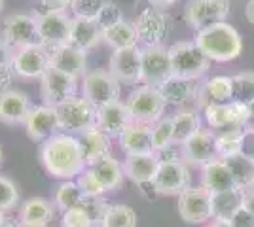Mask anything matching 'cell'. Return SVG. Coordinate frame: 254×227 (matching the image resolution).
I'll return each mask as SVG.
<instances>
[{"label": "cell", "mask_w": 254, "mask_h": 227, "mask_svg": "<svg viewBox=\"0 0 254 227\" xmlns=\"http://www.w3.org/2000/svg\"><path fill=\"white\" fill-rule=\"evenodd\" d=\"M40 163L46 173L61 182L78 178L87 167L78 136L63 131L40 144Z\"/></svg>", "instance_id": "1"}, {"label": "cell", "mask_w": 254, "mask_h": 227, "mask_svg": "<svg viewBox=\"0 0 254 227\" xmlns=\"http://www.w3.org/2000/svg\"><path fill=\"white\" fill-rule=\"evenodd\" d=\"M193 42L197 44V47L211 61H218V63L233 61L243 51L241 34L235 31V27L226 21L195 33Z\"/></svg>", "instance_id": "2"}, {"label": "cell", "mask_w": 254, "mask_h": 227, "mask_svg": "<svg viewBox=\"0 0 254 227\" xmlns=\"http://www.w3.org/2000/svg\"><path fill=\"white\" fill-rule=\"evenodd\" d=\"M173 76L195 82L209 72L211 59L197 47L195 42H177L169 47Z\"/></svg>", "instance_id": "3"}, {"label": "cell", "mask_w": 254, "mask_h": 227, "mask_svg": "<svg viewBox=\"0 0 254 227\" xmlns=\"http://www.w3.org/2000/svg\"><path fill=\"white\" fill-rule=\"evenodd\" d=\"M133 123L138 125H154L163 118L165 100L159 95V89L154 86H138L135 87L126 100Z\"/></svg>", "instance_id": "4"}, {"label": "cell", "mask_w": 254, "mask_h": 227, "mask_svg": "<svg viewBox=\"0 0 254 227\" xmlns=\"http://www.w3.org/2000/svg\"><path fill=\"white\" fill-rule=\"evenodd\" d=\"M59 127L68 135H82L85 131L97 127V108L85 97H72L64 104L57 106Z\"/></svg>", "instance_id": "5"}, {"label": "cell", "mask_w": 254, "mask_h": 227, "mask_svg": "<svg viewBox=\"0 0 254 227\" xmlns=\"http://www.w3.org/2000/svg\"><path fill=\"white\" fill-rule=\"evenodd\" d=\"M122 84L108 70H91L82 78V97H85L95 108L120 100Z\"/></svg>", "instance_id": "6"}, {"label": "cell", "mask_w": 254, "mask_h": 227, "mask_svg": "<svg viewBox=\"0 0 254 227\" xmlns=\"http://www.w3.org/2000/svg\"><path fill=\"white\" fill-rule=\"evenodd\" d=\"M230 15V0H188L184 21L193 31H203L224 23Z\"/></svg>", "instance_id": "7"}, {"label": "cell", "mask_w": 254, "mask_h": 227, "mask_svg": "<svg viewBox=\"0 0 254 227\" xmlns=\"http://www.w3.org/2000/svg\"><path fill=\"white\" fill-rule=\"evenodd\" d=\"M36 25H38V42L50 51L55 47H61L68 42L70 23L72 17L66 15V11L46 10L42 13H36Z\"/></svg>", "instance_id": "8"}, {"label": "cell", "mask_w": 254, "mask_h": 227, "mask_svg": "<svg viewBox=\"0 0 254 227\" xmlns=\"http://www.w3.org/2000/svg\"><path fill=\"white\" fill-rule=\"evenodd\" d=\"M78 82L72 76L63 74L55 68H48V72L40 78V98L42 104L46 106H61L66 100H70L72 97H76L78 91Z\"/></svg>", "instance_id": "9"}, {"label": "cell", "mask_w": 254, "mask_h": 227, "mask_svg": "<svg viewBox=\"0 0 254 227\" xmlns=\"http://www.w3.org/2000/svg\"><path fill=\"white\" fill-rule=\"evenodd\" d=\"M50 57H52V51L44 47L42 44L27 45L13 51L11 70L13 74L25 80H40L50 68Z\"/></svg>", "instance_id": "10"}, {"label": "cell", "mask_w": 254, "mask_h": 227, "mask_svg": "<svg viewBox=\"0 0 254 227\" xmlns=\"http://www.w3.org/2000/svg\"><path fill=\"white\" fill-rule=\"evenodd\" d=\"M140 70H142L144 86H161L167 78L173 76L169 47L165 45L140 47Z\"/></svg>", "instance_id": "11"}, {"label": "cell", "mask_w": 254, "mask_h": 227, "mask_svg": "<svg viewBox=\"0 0 254 227\" xmlns=\"http://www.w3.org/2000/svg\"><path fill=\"white\" fill-rule=\"evenodd\" d=\"M2 40L10 45L13 51L34 45L38 42V25L36 17L29 13H11L4 19L2 27Z\"/></svg>", "instance_id": "12"}, {"label": "cell", "mask_w": 254, "mask_h": 227, "mask_svg": "<svg viewBox=\"0 0 254 227\" xmlns=\"http://www.w3.org/2000/svg\"><path fill=\"white\" fill-rule=\"evenodd\" d=\"M135 29H137L138 42L144 44V47L152 45H163V40L169 33V17L159 8H144L138 11L135 19Z\"/></svg>", "instance_id": "13"}, {"label": "cell", "mask_w": 254, "mask_h": 227, "mask_svg": "<svg viewBox=\"0 0 254 227\" xmlns=\"http://www.w3.org/2000/svg\"><path fill=\"white\" fill-rule=\"evenodd\" d=\"M152 185L161 195H180L190 187V171L186 163L179 159H163Z\"/></svg>", "instance_id": "14"}, {"label": "cell", "mask_w": 254, "mask_h": 227, "mask_svg": "<svg viewBox=\"0 0 254 227\" xmlns=\"http://www.w3.org/2000/svg\"><path fill=\"white\" fill-rule=\"evenodd\" d=\"M177 208L186 224L207 222L212 218L211 191H207L205 187H188L179 195Z\"/></svg>", "instance_id": "15"}, {"label": "cell", "mask_w": 254, "mask_h": 227, "mask_svg": "<svg viewBox=\"0 0 254 227\" xmlns=\"http://www.w3.org/2000/svg\"><path fill=\"white\" fill-rule=\"evenodd\" d=\"M27 136L34 142H46L52 138L53 135L61 133L59 127V116H57V108L53 106H46V104H38L32 106L29 116L23 123Z\"/></svg>", "instance_id": "16"}, {"label": "cell", "mask_w": 254, "mask_h": 227, "mask_svg": "<svg viewBox=\"0 0 254 227\" xmlns=\"http://www.w3.org/2000/svg\"><path fill=\"white\" fill-rule=\"evenodd\" d=\"M108 72L116 78L120 84L135 86L142 82V70H140V47H127L116 49L110 55L108 61Z\"/></svg>", "instance_id": "17"}, {"label": "cell", "mask_w": 254, "mask_h": 227, "mask_svg": "<svg viewBox=\"0 0 254 227\" xmlns=\"http://www.w3.org/2000/svg\"><path fill=\"white\" fill-rule=\"evenodd\" d=\"M131 125H133V118L129 114L127 104L122 100L97 108V129H101L110 138L112 136L120 138Z\"/></svg>", "instance_id": "18"}, {"label": "cell", "mask_w": 254, "mask_h": 227, "mask_svg": "<svg viewBox=\"0 0 254 227\" xmlns=\"http://www.w3.org/2000/svg\"><path fill=\"white\" fill-rule=\"evenodd\" d=\"M182 153L184 159L191 165H201L205 167L207 163L220 159L218 151H216V136L211 131H199L191 136L190 140H186L182 144Z\"/></svg>", "instance_id": "19"}, {"label": "cell", "mask_w": 254, "mask_h": 227, "mask_svg": "<svg viewBox=\"0 0 254 227\" xmlns=\"http://www.w3.org/2000/svg\"><path fill=\"white\" fill-rule=\"evenodd\" d=\"M50 66L63 74L72 76L76 80H82L87 74V55L85 51H80L72 45L64 44L61 47L52 49Z\"/></svg>", "instance_id": "20"}, {"label": "cell", "mask_w": 254, "mask_h": 227, "mask_svg": "<svg viewBox=\"0 0 254 227\" xmlns=\"http://www.w3.org/2000/svg\"><path fill=\"white\" fill-rule=\"evenodd\" d=\"M31 108V100L23 91L8 89L6 93L0 95V123L23 125Z\"/></svg>", "instance_id": "21"}, {"label": "cell", "mask_w": 254, "mask_h": 227, "mask_svg": "<svg viewBox=\"0 0 254 227\" xmlns=\"http://www.w3.org/2000/svg\"><path fill=\"white\" fill-rule=\"evenodd\" d=\"M197 104L207 108L211 104H226L233 100L232 76H212L203 86L197 87Z\"/></svg>", "instance_id": "22"}, {"label": "cell", "mask_w": 254, "mask_h": 227, "mask_svg": "<svg viewBox=\"0 0 254 227\" xmlns=\"http://www.w3.org/2000/svg\"><path fill=\"white\" fill-rule=\"evenodd\" d=\"M158 153H146V155H127L124 163V173L133 184H154V178L159 169Z\"/></svg>", "instance_id": "23"}, {"label": "cell", "mask_w": 254, "mask_h": 227, "mask_svg": "<svg viewBox=\"0 0 254 227\" xmlns=\"http://www.w3.org/2000/svg\"><path fill=\"white\" fill-rule=\"evenodd\" d=\"M103 42V29L97 21L91 19H80L72 17L70 23V33H68V45H72L80 51H89L97 47V44Z\"/></svg>", "instance_id": "24"}, {"label": "cell", "mask_w": 254, "mask_h": 227, "mask_svg": "<svg viewBox=\"0 0 254 227\" xmlns=\"http://www.w3.org/2000/svg\"><path fill=\"white\" fill-rule=\"evenodd\" d=\"M93 178H95L99 185L106 191H118L122 185H124V178H126V173H124V165L114 159L112 155H106L99 161L91 163L87 167Z\"/></svg>", "instance_id": "25"}, {"label": "cell", "mask_w": 254, "mask_h": 227, "mask_svg": "<svg viewBox=\"0 0 254 227\" xmlns=\"http://www.w3.org/2000/svg\"><path fill=\"white\" fill-rule=\"evenodd\" d=\"M201 187H205L211 193L230 191L237 189V184L233 180V174L224 159H214L207 163L201 171Z\"/></svg>", "instance_id": "26"}, {"label": "cell", "mask_w": 254, "mask_h": 227, "mask_svg": "<svg viewBox=\"0 0 254 227\" xmlns=\"http://www.w3.org/2000/svg\"><path fill=\"white\" fill-rule=\"evenodd\" d=\"M158 89L165 104H173V106H184L197 95V86L191 80H184L179 76L167 78Z\"/></svg>", "instance_id": "27"}, {"label": "cell", "mask_w": 254, "mask_h": 227, "mask_svg": "<svg viewBox=\"0 0 254 227\" xmlns=\"http://www.w3.org/2000/svg\"><path fill=\"white\" fill-rule=\"evenodd\" d=\"M120 146L126 155H146L156 153L152 144V125H138L133 123L129 129L120 136Z\"/></svg>", "instance_id": "28"}, {"label": "cell", "mask_w": 254, "mask_h": 227, "mask_svg": "<svg viewBox=\"0 0 254 227\" xmlns=\"http://www.w3.org/2000/svg\"><path fill=\"white\" fill-rule=\"evenodd\" d=\"M78 140H80V148H82L84 161L87 167L91 163L110 155V136L105 135L101 129H97V127L78 135Z\"/></svg>", "instance_id": "29"}, {"label": "cell", "mask_w": 254, "mask_h": 227, "mask_svg": "<svg viewBox=\"0 0 254 227\" xmlns=\"http://www.w3.org/2000/svg\"><path fill=\"white\" fill-rule=\"evenodd\" d=\"M103 42L110 45L114 51L116 49H127V47H137L138 45V36L135 23L122 19L120 23L112 25L103 31Z\"/></svg>", "instance_id": "30"}, {"label": "cell", "mask_w": 254, "mask_h": 227, "mask_svg": "<svg viewBox=\"0 0 254 227\" xmlns=\"http://www.w3.org/2000/svg\"><path fill=\"white\" fill-rule=\"evenodd\" d=\"M243 193L239 187L230 189V191H220V193H211L212 203V216L216 220H226L230 222L239 208H243Z\"/></svg>", "instance_id": "31"}, {"label": "cell", "mask_w": 254, "mask_h": 227, "mask_svg": "<svg viewBox=\"0 0 254 227\" xmlns=\"http://www.w3.org/2000/svg\"><path fill=\"white\" fill-rule=\"evenodd\" d=\"M55 216V206L44 197H31L21 205L19 218L25 224H44L48 226Z\"/></svg>", "instance_id": "32"}, {"label": "cell", "mask_w": 254, "mask_h": 227, "mask_svg": "<svg viewBox=\"0 0 254 227\" xmlns=\"http://www.w3.org/2000/svg\"><path fill=\"white\" fill-rule=\"evenodd\" d=\"M173 121V133H175V144H184L190 140L195 133L201 131V121L195 110H179L175 116H171Z\"/></svg>", "instance_id": "33"}, {"label": "cell", "mask_w": 254, "mask_h": 227, "mask_svg": "<svg viewBox=\"0 0 254 227\" xmlns=\"http://www.w3.org/2000/svg\"><path fill=\"white\" fill-rule=\"evenodd\" d=\"M233 174V180L239 189H251L254 187V161L245 157L243 153H237L233 157L224 159Z\"/></svg>", "instance_id": "34"}, {"label": "cell", "mask_w": 254, "mask_h": 227, "mask_svg": "<svg viewBox=\"0 0 254 227\" xmlns=\"http://www.w3.org/2000/svg\"><path fill=\"white\" fill-rule=\"evenodd\" d=\"M97 227H137V214L127 205H108Z\"/></svg>", "instance_id": "35"}, {"label": "cell", "mask_w": 254, "mask_h": 227, "mask_svg": "<svg viewBox=\"0 0 254 227\" xmlns=\"http://www.w3.org/2000/svg\"><path fill=\"white\" fill-rule=\"evenodd\" d=\"M84 193L80 189V185L76 184V180H63L61 184L57 185L55 195H53V205L57 206L59 210H70L76 206H82L84 203Z\"/></svg>", "instance_id": "36"}, {"label": "cell", "mask_w": 254, "mask_h": 227, "mask_svg": "<svg viewBox=\"0 0 254 227\" xmlns=\"http://www.w3.org/2000/svg\"><path fill=\"white\" fill-rule=\"evenodd\" d=\"M243 135L245 129H226L220 131V135L216 136V151L220 159H228L237 153H241L243 146Z\"/></svg>", "instance_id": "37"}, {"label": "cell", "mask_w": 254, "mask_h": 227, "mask_svg": "<svg viewBox=\"0 0 254 227\" xmlns=\"http://www.w3.org/2000/svg\"><path fill=\"white\" fill-rule=\"evenodd\" d=\"M152 144H154L156 153L169 150L171 146L175 144V133H173L171 118H161L152 125Z\"/></svg>", "instance_id": "38"}, {"label": "cell", "mask_w": 254, "mask_h": 227, "mask_svg": "<svg viewBox=\"0 0 254 227\" xmlns=\"http://www.w3.org/2000/svg\"><path fill=\"white\" fill-rule=\"evenodd\" d=\"M233 100L251 104L254 102V72H241L232 76Z\"/></svg>", "instance_id": "39"}, {"label": "cell", "mask_w": 254, "mask_h": 227, "mask_svg": "<svg viewBox=\"0 0 254 227\" xmlns=\"http://www.w3.org/2000/svg\"><path fill=\"white\" fill-rule=\"evenodd\" d=\"M19 203V191L17 185L11 182L8 176L0 174V212H10Z\"/></svg>", "instance_id": "40"}, {"label": "cell", "mask_w": 254, "mask_h": 227, "mask_svg": "<svg viewBox=\"0 0 254 227\" xmlns=\"http://www.w3.org/2000/svg\"><path fill=\"white\" fill-rule=\"evenodd\" d=\"M105 4L106 0H74L72 6H70V10H72L74 17L97 21V17H99V13H101Z\"/></svg>", "instance_id": "41"}, {"label": "cell", "mask_w": 254, "mask_h": 227, "mask_svg": "<svg viewBox=\"0 0 254 227\" xmlns=\"http://www.w3.org/2000/svg\"><path fill=\"white\" fill-rule=\"evenodd\" d=\"M95 220L87 212L85 206H76L63 212L61 218V227H93Z\"/></svg>", "instance_id": "42"}, {"label": "cell", "mask_w": 254, "mask_h": 227, "mask_svg": "<svg viewBox=\"0 0 254 227\" xmlns=\"http://www.w3.org/2000/svg\"><path fill=\"white\" fill-rule=\"evenodd\" d=\"M76 184L80 185V189H82L84 197L97 199V197H103V195H105V189L99 185V182L93 178V174H91V171H89L87 167H85L84 173L76 178Z\"/></svg>", "instance_id": "43"}, {"label": "cell", "mask_w": 254, "mask_h": 227, "mask_svg": "<svg viewBox=\"0 0 254 227\" xmlns=\"http://www.w3.org/2000/svg\"><path fill=\"white\" fill-rule=\"evenodd\" d=\"M122 19H124V15H122L120 8H118L112 0H106V4L103 6V10H101L99 17H97V23H99V27L105 31V29H108V27H112V25L120 23Z\"/></svg>", "instance_id": "44"}, {"label": "cell", "mask_w": 254, "mask_h": 227, "mask_svg": "<svg viewBox=\"0 0 254 227\" xmlns=\"http://www.w3.org/2000/svg\"><path fill=\"white\" fill-rule=\"evenodd\" d=\"M230 224H232V227H254V216L243 206L235 212V216L230 220Z\"/></svg>", "instance_id": "45"}, {"label": "cell", "mask_w": 254, "mask_h": 227, "mask_svg": "<svg viewBox=\"0 0 254 227\" xmlns=\"http://www.w3.org/2000/svg\"><path fill=\"white\" fill-rule=\"evenodd\" d=\"M241 153L245 157L254 161V127H247L243 135V146H241Z\"/></svg>", "instance_id": "46"}, {"label": "cell", "mask_w": 254, "mask_h": 227, "mask_svg": "<svg viewBox=\"0 0 254 227\" xmlns=\"http://www.w3.org/2000/svg\"><path fill=\"white\" fill-rule=\"evenodd\" d=\"M11 78H13V70L11 66H4L0 68V95L6 93L8 89H11Z\"/></svg>", "instance_id": "47"}, {"label": "cell", "mask_w": 254, "mask_h": 227, "mask_svg": "<svg viewBox=\"0 0 254 227\" xmlns=\"http://www.w3.org/2000/svg\"><path fill=\"white\" fill-rule=\"evenodd\" d=\"M11 59H13V49L4 40H0V68L11 66Z\"/></svg>", "instance_id": "48"}, {"label": "cell", "mask_w": 254, "mask_h": 227, "mask_svg": "<svg viewBox=\"0 0 254 227\" xmlns=\"http://www.w3.org/2000/svg\"><path fill=\"white\" fill-rule=\"evenodd\" d=\"M42 2L46 4V8H48V10L66 11L70 6H72V2H74V0H42Z\"/></svg>", "instance_id": "49"}, {"label": "cell", "mask_w": 254, "mask_h": 227, "mask_svg": "<svg viewBox=\"0 0 254 227\" xmlns=\"http://www.w3.org/2000/svg\"><path fill=\"white\" fill-rule=\"evenodd\" d=\"M243 206L254 216V187H251V189H245V193H243Z\"/></svg>", "instance_id": "50"}, {"label": "cell", "mask_w": 254, "mask_h": 227, "mask_svg": "<svg viewBox=\"0 0 254 227\" xmlns=\"http://www.w3.org/2000/svg\"><path fill=\"white\" fill-rule=\"evenodd\" d=\"M150 6H154V8H159V10H163V8H169L173 6L175 2H179V0H146Z\"/></svg>", "instance_id": "51"}, {"label": "cell", "mask_w": 254, "mask_h": 227, "mask_svg": "<svg viewBox=\"0 0 254 227\" xmlns=\"http://www.w3.org/2000/svg\"><path fill=\"white\" fill-rule=\"evenodd\" d=\"M245 17L254 25V0H249L245 6Z\"/></svg>", "instance_id": "52"}, {"label": "cell", "mask_w": 254, "mask_h": 227, "mask_svg": "<svg viewBox=\"0 0 254 227\" xmlns=\"http://www.w3.org/2000/svg\"><path fill=\"white\" fill-rule=\"evenodd\" d=\"M207 227H232L230 222H226V220H214L212 224H209Z\"/></svg>", "instance_id": "53"}, {"label": "cell", "mask_w": 254, "mask_h": 227, "mask_svg": "<svg viewBox=\"0 0 254 227\" xmlns=\"http://www.w3.org/2000/svg\"><path fill=\"white\" fill-rule=\"evenodd\" d=\"M0 227H10V222L6 220V214L0 212Z\"/></svg>", "instance_id": "54"}, {"label": "cell", "mask_w": 254, "mask_h": 227, "mask_svg": "<svg viewBox=\"0 0 254 227\" xmlns=\"http://www.w3.org/2000/svg\"><path fill=\"white\" fill-rule=\"evenodd\" d=\"M17 227H48V226H44V224H25V222H19Z\"/></svg>", "instance_id": "55"}, {"label": "cell", "mask_w": 254, "mask_h": 227, "mask_svg": "<svg viewBox=\"0 0 254 227\" xmlns=\"http://www.w3.org/2000/svg\"><path fill=\"white\" fill-rule=\"evenodd\" d=\"M249 110H251V123H249V125H251V127H254V102H251V104H249Z\"/></svg>", "instance_id": "56"}, {"label": "cell", "mask_w": 254, "mask_h": 227, "mask_svg": "<svg viewBox=\"0 0 254 227\" xmlns=\"http://www.w3.org/2000/svg\"><path fill=\"white\" fill-rule=\"evenodd\" d=\"M2 8H4V0H0V10H2Z\"/></svg>", "instance_id": "57"}, {"label": "cell", "mask_w": 254, "mask_h": 227, "mask_svg": "<svg viewBox=\"0 0 254 227\" xmlns=\"http://www.w3.org/2000/svg\"><path fill=\"white\" fill-rule=\"evenodd\" d=\"M0 161H2V148H0Z\"/></svg>", "instance_id": "58"}]
</instances>
